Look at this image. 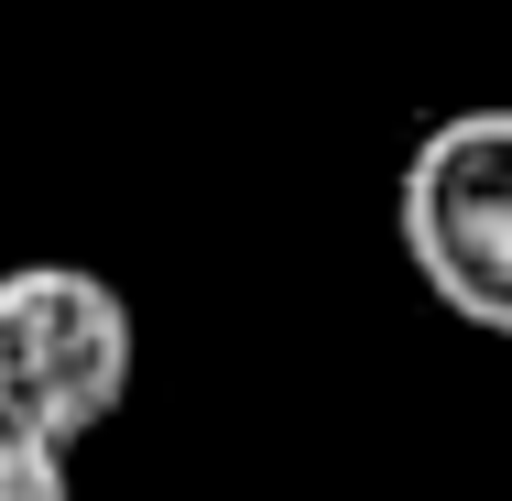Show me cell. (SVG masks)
<instances>
[{"label":"cell","mask_w":512,"mask_h":501,"mask_svg":"<svg viewBox=\"0 0 512 501\" xmlns=\"http://www.w3.org/2000/svg\"><path fill=\"white\" fill-rule=\"evenodd\" d=\"M404 251L447 316L512 338V109H458L414 142Z\"/></svg>","instance_id":"7a4b0ae2"},{"label":"cell","mask_w":512,"mask_h":501,"mask_svg":"<svg viewBox=\"0 0 512 501\" xmlns=\"http://www.w3.org/2000/svg\"><path fill=\"white\" fill-rule=\"evenodd\" d=\"M0 501H66V447L22 436L11 414H0Z\"/></svg>","instance_id":"3957f363"},{"label":"cell","mask_w":512,"mask_h":501,"mask_svg":"<svg viewBox=\"0 0 512 501\" xmlns=\"http://www.w3.org/2000/svg\"><path fill=\"white\" fill-rule=\"evenodd\" d=\"M131 360H142V327L109 273H88V262L0 273V414L22 436H44V447L99 436L131 393Z\"/></svg>","instance_id":"6da1fadb"}]
</instances>
